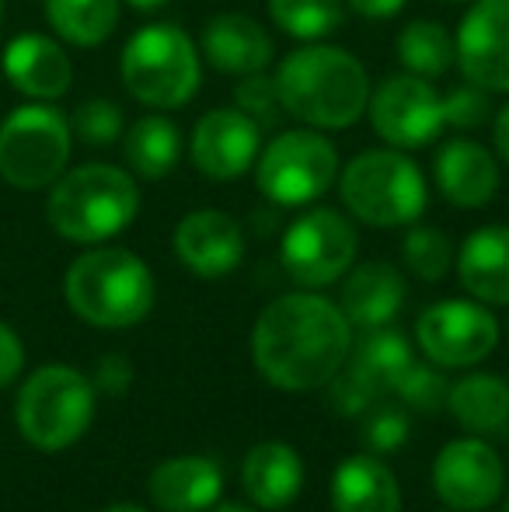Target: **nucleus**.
I'll return each mask as SVG.
<instances>
[{"label":"nucleus","mask_w":509,"mask_h":512,"mask_svg":"<svg viewBox=\"0 0 509 512\" xmlns=\"http://www.w3.org/2000/svg\"><path fill=\"white\" fill-rule=\"evenodd\" d=\"M349 352L353 324L342 307L307 290L276 297L252 328V363L276 391H318L346 366Z\"/></svg>","instance_id":"nucleus-1"},{"label":"nucleus","mask_w":509,"mask_h":512,"mask_svg":"<svg viewBox=\"0 0 509 512\" xmlns=\"http://www.w3.org/2000/svg\"><path fill=\"white\" fill-rule=\"evenodd\" d=\"M283 112L311 129H349L367 115L370 77L349 49L304 42L276 67Z\"/></svg>","instance_id":"nucleus-2"},{"label":"nucleus","mask_w":509,"mask_h":512,"mask_svg":"<svg viewBox=\"0 0 509 512\" xmlns=\"http://www.w3.org/2000/svg\"><path fill=\"white\" fill-rule=\"evenodd\" d=\"M140 213V189L116 164H81L63 171L49 192V227L74 244H102L123 234Z\"/></svg>","instance_id":"nucleus-3"},{"label":"nucleus","mask_w":509,"mask_h":512,"mask_svg":"<svg viewBox=\"0 0 509 512\" xmlns=\"http://www.w3.org/2000/svg\"><path fill=\"white\" fill-rule=\"evenodd\" d=\"M154 276L126 248H91L74 258L63 279V297L81 321L95 328H133L154 310Z\"/></svg>","instance_id":"nucleus-4"},{"label":"nucleus","mask_w":509,"mask_h":512,"mask_svg":"<svg viewBox=\"0 0 509 512\" xmlns=\"http://www.w3.org/2000/svg\"><path fill=\"white\" fill-rule=\"evenodd\" d=\"M126 91L154 112H171L196 98L203 81V56L182 25H143L129 35L119 60Z\"/></svg>","instance_id":"nucleus-5"},{"label":"nucleus","mask_w":509,"mask_h":512,"mask_svg":"<svg viewBox=\"0 0 509 512\" xmlns=\"http://www.w3.org/2000/svg\"><path fill=\"white\" fill-rule=\"evenodd\" d=\"M339 196L360 223L391 230L426 213V178L405 150H363L342 171Z\"/></svg>","instance_id":"nucleus-6"},{"label":"nucleus","mask_w":509,"mask_h":512,"mask_svg":"<svg viewBox=\"0 0 509 512\" xmlns=\"http://www.w3.org/2000/svg\"><path fill=\"white\" fill-rule=\"evenodd\" d=\"M95 418V387L74 366H42L21 384L14 401L18 432L39 450H67Z\"/></svg>","instance_id":"nucleus-7"},{"label":"nucleus","mask_w":509,"mask_h":512,"mask_svg":"<svg viewBox=\"0 0 509 512\" xmlns=\"http://www.w3.org/2000/svg\"><path fill=\"white\" fill-rule=\"evenodd\" d=\"M74 133L49 102L21 105L0 122V178L21 192L49 189L67 171Z\"/></svg>","instance_id":"nucleus-8"},{"label":"nucleus","mask_w":509,"mask_h":512,"mask_svg":"<svg viewBox=\"0 0 509 512\" xmlns=\"http://www.w3.org/2000/svg\"><path fill=\"white\" fill-rule=\"evenodd\" d=\"M255 185L276 206H311L339 178V150L321 129H286L258 150Z\"/></svg>","instance_id":"nucleus-9"},{"label":"nucleus","mask_w":509,"mask_h":512,"mask_svg":"<svg viewBox=\"0 0 509 512\" xmlns=\"http://www.w3.org/2000/svg\"><path fill=\"white\" fill-rule=\"evenodd\" d=\"M360 237L349 216L339 209H307L304 216L283 230L279 241V262H283L286 276L300 283L304 290H321L332 286L353 269Z\"/></svg>","instance_id":"nucleus-10"},{"label":"nucleus","mask_w":509,"mask_h":512,"mask_svg":"<svg viewBox=\"0 0 509 512\" xmlns=\"http://www.w3.org/2000/svg\"><path fill=\"white\" fill-rule=\"evenodd\" d=\"M367 115L374 133L394 150H422L447 129V108L433 81L415 74H394L370 91Z\"/></svg>","instance_id":"nucleus-11"},{"label":"nucleus","mask_w":509,"mask_h":512,"mask_svg":"<svg viewBox=\"0 0 509 512\" xmlns=\"http://www.w3.org/2000/svg\"><path fill=\"white\" fill-rule=\"evenodd\" d=\"M415 338L436 366H475L499 345V321L478 300H440L415 321Z\"/></svg>","instance_id":"nucleus-12"},{"label":"nucleus","mask_w":509,"mask_h":512,"mask_svg":"<svg viewBox=\"0 0 509 512\" xmlns=\"http://www.w3.org/2000/svg\"><path fill=\"white\" fill-rule=\"evenodd\" d=\"M464 81L489 95H509V0H475L454 39Z\"/></svg>","instance_id":"nucleus-13"},{"label":"nucleus","mask_w":509,"mask_h":512,"mask_svg":"<svg viewBox=\"0 0 509 512\" xmlns=\"http://www.w3.org/2000/svg\"><path fill=\"white\" fill-rule=\"evenodd\" d=\"M262 150V126L241 108H210L196 122L189 157L210 182H238L255 168Z\"/></svg>","instance_id":"nucleus-14"},{"label":"nucleus","mask_w":509,"mask_h":512,"mask_svg":"<svg viewBox=\"0 0 509 512\" xmlns=\"http://www.w3.org/2000/svg\"><path fill=\"white\" fill-rule=\"evenodd\" d=\"M506 471L485 439H454L433 464V488L454 512H482L503 495Z\"/></svg>","instance_id":"nucleus-15"},{"label":"nucleus","mask_w":509,"mask_h":512,"mask_svg":"<svg viewBox=\"0 0 509 512\" xmlns=\"http://www.w3.org/2000/svg\"><path fill=\"white\" fill-rule=\"evenodd\" d=\"M171 248L192 276L220 279L245 258V230L224 209H196L178 220Z\"/></svg>","instance_id":"nucleus-16"},{"label":"nucleus","mask_w":509,"mask_h":512,"mask_svg":"<svg viewBox=\"0 0 509 512\" xmlns=\"http://www.w3.org/2000/svg\"><path fill=\"white\" fill-rule=\"evenodd\" d=\"M433 178L440 196L457 209H482L499 192V161L485 143L471 136H454L436 150Z\"/></svg>","instance_id":"nucleus-17"},{"label":"nucleus","mask_w":509,"mask_h":512,"mask_svg":"<svg viewBox=\"0 0 509 512\" xmlns=\"http://www.w3.org/2000/svg\"><path fill=\"white\" fill-rule=\"evenodd\" d=\"M4 77L11 81L14 91H21L32 102H56L74 84V63L56 39L25 32L7 42Z\"/></svg>","instance_id":"nucleus-18"},{"label":"nucleus","mask_w":509,"mask_h":512,"mask_svg":"<svg viewBox=\"0 0 509 512\" xmlns=\"http://www.w3.org/2000/svg\"><path fill=\"white\" fill-rule=\"evenodd\" d=\"M203 56L217 74L227 77H248L258 70H269L276 56V42L265 32L252 14L224 11L213 14L203 28Z\"/></svg>","instance_id":"nucleus-19"},{"label":"nucleus","mask_w":509,"mask_h":512,"mask_svg":"<svg viewBox=\"0 0 509 512\" xmlns=\"http://www.w3.org/2000/svg\"><path fill=\"white\" fill-rule=\"evenodd\" d=\"M224 492V471L210 457H168L150 471L147 495L161 512H206Z\"/></svg>","instance_id":"nucleus-20"},{"label":"nucleus","mask_w":509,"mask_h":512,"mask_svg":"<svg viewBox=\"0 0 509 512\" xmlns=\"http://www.w3.org/2000/svg\"><path fill=\"white\" fill-rule=\"evenodd\" d=\"M457 276L478 304L509 307V227L489 223L471 230L457 251Z\"/></svg>","instance_id":"nucleus-21"},{"label":"nucleus","mask_w":509,"mask_h":512,"mask_svg":"<svg viewBox=\"0 0 509 512\" xmlns=\"http://www.w3.org/2000/svg\"><path fill=\"white\" fill-rule=\"evenodd\" d=\"M405 276L391 262H363L342 283V314L353 328H384L405 307Z\"/></svg>","instance_id":"nucleus-22"},{"label":"nucleus","mask_w":509,"mask_h":512,"mask_svg":"<svg viewBox=\"0 0 509 512\" xmlns=\"http://www.w3.org/2000/svg\"><path fill=\"white\" fill-rule=\"evenodd\" d=\"M241 485L258 509H286L304 488V460L286 443H258L241 464Z\"/></svg>","instance_id":"nucleus-23"},{"label":"nucleus","mask_w":509,"mask_h":512,"mask_svg":"<svg viewBox=\"0 0 509 512\" xmlns=\"http://www.w3.org/2000/svg\"><path fill=\"white\" fill-rule=\"evenodd\" d=\"M335 512H401V492L394 474L370 453L346 457L332 474Z\"/></svg>","instance_id":"nucleus-24"},{"label":"nucleus","mask_w":509,"mask_h":512,"mask_svg":"<svg viewBox=\"0 0 509 512\" xmlns=\"http://www.w3.org/2000/svg\"><path fill=\"white\" fill-rule=\"evenodd\" d=\"M450 415L471 436H503L509 432V384L496 373H468L447 391Z\"/></svg>","instance_id":"nucleus-25"},{"label":"nucleus","mask_w":509,"mask_h":512,"mask_svg":"<svg viewBox=\"0 0 509 512\" xmlns=\"http://www.w3.org/2000/svg\"><path fill=\"white\" fill-rule=\"evenodd\" d=\"M182 129L168 115H143L123 133V154L136 178L161 182L182 161Z\"/></svg>","instance_id":"nucleus-26"},{"label":"nucleus","mask_w":509,"mask_h":512,"mask_svg":"<svg viewBox=\"0 0 509 512\" xmlns=\"http://www.w3.org/2000/svg\"><path fill=\"white\" fill-rule=\"evenodd\" d=\"M412 359L415 356H412L408 338L384 324V328H370L367 335L360 338V345L349 352L346 370L356 373V377L381 398V394L394 391V384H398V377L405 373V366L412 363Z\"/></svg>","instance_id":"nucleus-27"},{"label":"nucleus","mask_w":509,"mask_h":512,"mask_svg":"<svg viewBox=\"0 0 509 512\" xmlns=\"http://www.w3.org/2000/svg\"><path fill=\"white\" fill-rule=\"evenodd\" d=\"M42 4H46V21L63 42L91 49L116 32L123 0H42Z\"/></svg>","instance_id":"nucleus-28"},{"label":"nucleus","mask_w":509,"mask_h":512,"mask_svg":"<svg viewBox=\"0 0 509 512\" xmlns=\"http://www.w3.org/2000/svg\"><path fill=\"white\" fill-rule=\"evenodd\" d=\"M394 56L405 67V74L426 77V81H436V77L450 74L457 53H454V35L440 25V21L429 18H415L408 21L405 28L394 39Z\"/></svg>","instance_id":"nucleus-29"},{"label":"nucleus","mask_w":509,"mask_h":512,"mask_svg":"<svg viewBox=\"0 0 509 512\" xmlns=\"http://www.w3.org/2000/svg\"><path fill=\"white\" fill-rule=\"evenodd\" d=\"M269 18L290 39L321 42L339 32L346 4L342 0H269Z\"/></svg>","instance_id":"nucleus-30"},{"label":"nucleus","mask_w":509,"mask_h":512,"mask_svg":"<svg viewBox=\"0 0 509 512\" xmlns=\"http://www.w3.org/2000/svg\"><path fill=\"white\" fill-rule=\"evenodd\" d=\"M401 255H405V265L415 279H422V283H440L450 272V265H454V244H450V237L443 234L440 227L415 223V227H408Z\"/></svg>","instance_id":"nucleus-31"},{"label":"nucleus","mask_w":509,"mask_h":512,"mask_svg":"<svg viewBox=\"0 0 509 512\" xmlns=\"http://www.w3.org/2000/svg\"><path fill=\"white\" fill-rule=\"evenodd\" d=\"M70 133L84 147H112V143L123 140V108L109 102V98H88L70 115Z\"/></svg>","instance_id":"nucleus-32"},{"label":"nucleus","mask_w":509,"mask_h":512,"mask_svg":"<svg viewBox=\"0 0 509 512\" xmlns=\"http://www.w3.org/2000/svg\"><path fill=\"white\" fill-rule=\"evenodd\" d=\"M447 377H443L440 370H429L426 363H408L405 373L398 377V384H394L391 394H398L401 401H405L408 408L415 411H436L443 408V401H447Z\"/></svg>","instance_id":"nucleus-33"},{"label":"nucleus","mask_w":509,"mask_h":512,"mask_svg":"<svg viewBox=\"0 0 509 512\" xmlns=\"http://www.w3.org/2000/svg\"><path fill=\"white\" fill-rule=\"evenodd\" d=\"M238 88H234V108H241L245 115H252L258 126H272L283 115V102H279L276 77L258 70V74L238 77Z\"/></svg>","instance_id":"nucleus-34"},{"label":"nucleus","mask_w":509,"mask_h":512,"mask_svg":"<svg viewBox=\"0 0 509 512\" xmlns=\"http://www.w3.org/2000/svg\"><path fill=\"white\" fill-rule=\"evenodd\" d=\"M443 108H447V126L450 129H478L496 115L492 108V95L478 84L464 81L450 95H443Z\"/></svg>","instance_id":"nucleus-35"},{"label":"nucleus","mask_w":509,"mask_h":512,"mask_svg":"<svg viewBox=\"0 0 509 512\" xmlns=\"http://www.w3.org/2000/svg\"><path fill=\"white\" fill-rule=\"evenodd\" d=\"M408 439V415L394 405L374 408L363 418V443L370 453H394Z\"/></svg>","instance_id":"nucleus-36"},{"label":"nucleus","mask_w":509,"mask_h":512,"mask_svg":"<svg viewBox=\"0 0 509 512\" xmlns=\"http://www.w3.org/2000/svg\"><path fill=\"white\" fill-rule=\"evenodd\" d=\"M328 384H332V408H335V415H342V418H356V415H363V411H367L370 405H374V398L377 394L370 391L367 384H363L360 377H356V373H335L332 380H328Z\"/></svg>","instance_id":"nucleus-37"},{"label":"nucleus","mask_w":509,"mask_h":512,"mask_svg":"<svg viewBox=\"0 0 509 512\" xmlns=\"http://www.w3.org/2000/svg\"><path fill=\"white\" fill-rule=\"evenodd\" d=\"M21 366H25V345L11 331V324L0 321V391L18 380Z\"/></svg>","instance_id":"nucleus-38"},{"label":"nucleus","mask_w":509,"mask_h":512,"mask_svg":"<svg viewBox=\"0 0 509 512\" xmlns=\"http://www.w3.org/2000/svg\"><path fill=\"white\" fill-rule=\"evenodd\" d=\"M129 380H133V366H129L126 356H105L98 359L95 366V384L102 387L105 394H126L129 391Z\"/></svg>","instance_id":"nucleus-39"},{"label":"nucleus","mask_w":509,"mask_h":512,"mask_svg":"<svg viewBox=\"0 0 509 512\" xmlns=\"http://www.w3.org/2000/svg\"><path fill=\"white\" fill-rule=\"evenodd\" d=\"M353 14L360 18H370V21H387L408 4V0H342Z\"/></svg>","instance_id":"nucleus-40"},{"label":"nucleus","mask_w":509,"mask_h":512,"mask_svg":"<svg viewBox=\"0 0 509 512\" xmlns=\"http://www.w3.org/2000/svg\"><path fill=\"white\" fill-rule=\"evenodd\" d=\"M492 140H496L499 157L509 164V102L492 115Z\"/></svg>","instance_id":"nucleus-41"},{"label":"nucleus","mask_w":509,"mask_h":512,"mask_svg":"<svg viewBox=\"0 0 509 512\" xmlns=\"http://www.w3.org/2000/svg\"><path fill=\"white\" fill-rule=\"evenodd\" d=\"M126 4L140 14H154V11H161V7H168L171 0H126Z\"/></svg>","instance_id":"nucleus-42"},{"label":"nucleus","mask_w":509,"mask_h":512,"mask_svg":"<svg viewBox=\"0 0 509 512\" xmlns=\"http://www.w3.org/2000/svg\"><path fill=\"white\" fill-rule=\"evenodd\" d=\"M105 512H147L143 506H133V502H119V506H109Z\"/></svg>","instance_id":"nucleus-43"},{"label":"nucleus","mask_w":509,"mask_h":512,"mask_svg":"<svg viewBox=\"0 0 509 512\" xmlns=\"http://www.w3.org/2000/svg\"><path fill=\"white\" fill-rule=\"evenodd\" d=\"M217 512H255V509H248V506H220Z\"/></svg>","instance_id":"nucleus-44"},{"label":"nucleus","mask_w":509,"mask_h":512,"mask_svg":"<svg viewBox=\"0 0 509 512\" xmlns=\"http://www.w3.org/2000/svg\"><path fill=\"white\" fill-rule=\"evenodd\" d=\"M0 25H4V0H0Z\"/></svg>","instance_id":"nucleus-45"},{"label":"nucleus","mask_w":509,"mask_h":512,"mask_svg":"<svg viewBox=\"0 0 509 512\" xmlns=\"http://www.w3.org/2000/svg\"><path fill=\"white\" fill-rule=\"evenodd\" d=\"M503 512H509V495H506V509Z\"/></svg>","instance_id":"nucleus-46"},{"label":"nucleus","mask_w":509,"mask_h":512,"mask_svg":"<svg viewBox=\"0 0 509 512\" xmlns=\"http://www.w3.org/2000/svg\"><path fill=\"white\" fill-rule=\"evenodd\" d=\"M506 335H509V321H506Z\"/></svg>","instance_id":"nucleus-47"}]
</instances>
